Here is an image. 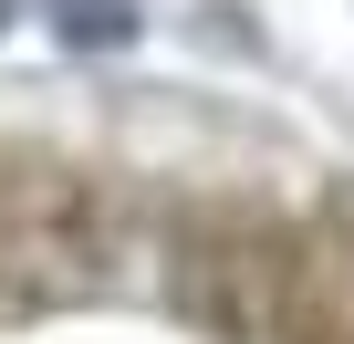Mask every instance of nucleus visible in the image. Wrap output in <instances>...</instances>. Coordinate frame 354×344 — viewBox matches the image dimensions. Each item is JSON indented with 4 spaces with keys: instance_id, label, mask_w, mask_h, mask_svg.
Masks as SVG:
<instances>
[{
    "instance_id": "nucleus-2",
    "label": "nucleus",
    "mask_w": 354,
    "mask_h": 344,
    "mask_svg": "<svg viewBox=\"0 0 354 344\" xmlns=\"http://www.w3.org/2000/svg\"><path fill=\"white\" fill-rule=\"evenodd\" d=\"M0 21H11V0H0Z\"/></svg>"
},
{
    "instance_id": "nucleus-1",
    "label": "nucleus",
    "mask_w": 354,
    "mask_h": 344,
    "mask_svg": "<svg viewBox=\"0 0 354 344\" xmlns=\"http://www.w3.org/2000/svg\"><path fill=\"white\" fill-rule=\"evenodd\" d=\"M63 32L73 42H125L136 32V0H63Z\"/></svg>"
}]
</instances>
